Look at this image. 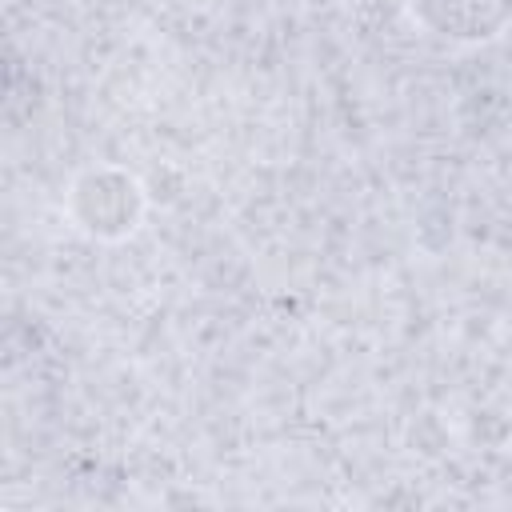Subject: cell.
Listing matches in <instances>:
<instances>
[{
	"mask_svg": "<svg viewBox=\"0 0 512 512\" xmlns=\"http://www.w3.org/2000/svg\"><path fill=\"white\" fill-rule=\"evenodd\" d=\"M412 16L448 40H492L512 20V0H408Z\"/></svg>",
	"mask_w": 512,
	"mask_h": 512,
	"instance_id": "obj_1",
	"label": "cell"
},
{
	"mask_svg": "<svg viewBox=\"0 0 512 512\" xmlns=\"http://www.w3.org/2000/svg\"><path fill=\"white\" fill-rule=\"evenodd\" d=\"M84 180L100 192V204L92 200V208H80L84 228L96 232V236L128 232L136 224V216H140V188L120 172H88Z\"/></svg>",
	"mask_w": 512,
	"mask_h": 512,
	"instance_id": "obj_2",
	"label": "cell"
}]
</instances>
